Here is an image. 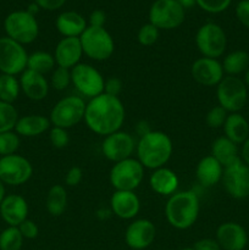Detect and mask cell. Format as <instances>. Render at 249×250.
Returning a JSON list of instances; mask_svg holds the SVG:
<instances>
[{
	"label": "cell",
	"mask_w": 249,
	"mask_h": 250,
	"mask_svg": "<svg viewBox=\"0 0 249 250\" xmlns=\"http://www.w3.org/2000/svg\"><path fill=\"white\" fill-rule=\"evenodd\" d=\"M83 54L94 61H105L115 51V42L105 27L88 26L80 37Z\"/></svg>",
	"instance_id": "5b68a950"
},
{
	"label": "cell",
	"mask_w": 249,
	"mask_h": 250,
	"mask_svg": "<svg viewBox=\"0 0 249 250\" xmlns=\"http://www.w3.org/2000/svg\"><path fill=\"white\" fill-rule=\"evenodd\" d=\"M243 82L246 83L247 87L249 88V67L247 68L246 72H244V77H243Z\"/></svg>",
	"instance_id": "db71d44e"
},
{
	"label": "cell",
	"mask_w": 249,
	"mask_h": 250,
	"mask_svg": "<svg viewBox=\"0 0 249 250\" xmlns=\"http://www.w3.org/2000/svg\"><path fill=\"white\" fill-rule=\"evenodd\" d=\"M227 116H228V112L222 106L216 105L208 111L207 116H205V122L210 128H221L226 122Z\"/></svg>",
	"instance_id": "74e56055"
},
{
	"label": "cell",
	"mask_w": 249,
	"mask_h": 250,
	"mask_svg": "<svg viewBox=\"0 0 249 250\" xmlns=\"http://www.w3.org/2000/svg\"><path fill=\"white\" fill-rule=\"evenodd\" d=\"M39 9H41V7H39L38 5L36 4V2H33V4L29 5L28 9H27V11H28L29 14H32V15H34V16H36V14H38Z\"/></svg>",
	"instance_id": "816d5d0a"
},
{
	"label": "cell",
	"mask_w": 249,
	"mask_h": 250,
	"mask_svg": "<svg viewBox=\"0 0 249 250\" xmlns=\"http://www.w3.org/2000/svg\"><path fill=\"white\" fill-rule=\"evenodd\" d=\"M222 128H224L225 137H227L237 146L243 144L249 138V122L239 112L228 114Z\"/></svg>",
	"instance_id": "4316f807"
},
{
	"label": "cell",
	"mask_w": 249,
	"mask_h": 250,
	"mask_svg": "<svg viewBox=\"0 0 249 250\" xmlns=\"http://www.w3.org/2000/svg\"><path fill=\"white\" fill-rule=\"evenodd\" d=\"M56 29L63 37H77L80 38L88 27L87 21L81 14L76 11H63L56 17Z\"/></svg>",
	"instance_id": "d4e9b609"
},
{
	"label": "cell",
	"mask_w": 249,
	"mask_h": 250,
	"mask_svg": "<svg viewBox=\"0 0 249 250\" xmlns=\"http://www.w3.org/2000/svg\"><path fill=\"white\" fill-rule=\"evenodd\" d=\"M45 208L54 217L61 216L65 212L67 208V190L62 185H54L50 187L45 198Z\"/></svg>",
	"instance_id": "f1b7e54d"
},
{
	"label": "cell",
	"mask_w": 249,
	"mask_h": 250,
	"mask_svg": "<svg viewBox=\"0 0 249 250\" xmlns=\"http://www.w3.org/2000/svg\"><path fill=\"white\" fill-rule=\"evenodd\" d=\"M195 45L204 58L219 59L226 51L227 36L220 24L208 22L197 31Z\"/></svg>",
	"instance_id": "9c48e42d"
},
{
	"label": "cell",
	"mask_w": 249,
	"mask_h": 250,
	"mask_svg": "<svg viewBox=\"0 0 249 250\" xmlns=\"http://www.w3.org/2000/svg\"><path fill=\"white\" fill-rule=\"evenodd\" d=\"M20 136L15 131L0 133V156L16 154L20 148Z\"/></svg>",
	"instance_id": "e575fe53"
},
{
	"label": "cell",
	"mask_w": 249,
	"mask_h": 250,
	"mask_svg": "<svg viewBox=\"0 0 249 250\" xmlns=\"http://www.w3.org/2000/svg\"><path fill=\"white\" fill-rule=\"evenodd\" d=\"M71 83L82 97L93 99L104 93L105 78L89 63L80 62L71 68Z\"/></svg>",
	"instance_id": "30bf717a"
},
{
	"label": "cell",
	"mask_w": 249,
	"mask_h": 250,
	"mask_svg": "<svg viewBox=\"0 0 249 250\" xmlns=\"http://www.w3.org/2000/svg\"><path fill=\"white\" fill-rule=\"evenodd\" d=\"M136 148L137 143L134 137L121 129L105 137L102 143L103 155L114 164L132 158Z\"/></svg>",
	"instance_id": "9a60e30c"
},
{
	"label": "cell",
	"mask_w": 249,
	"mask_h": 250,
	"mask_svg": "<svg viewBox=\"0 0 249 250\" xmlns=\"http://www.w3.org/2000/svg\"><path fill=\"white\" fill-rule=\"evenodd\" d=\"M33 166L31 161L19 154L0 158V181L7 186H21L31 180Z\"/></svg>",
	"instance_id": "4fadbf2b"
},
{
	"label": "cell",
	"mask_w": 249,
	"mask_h": 250,
	"mask_svg": "<svg viewBox=\"0 0 249 250\" xmlns=\"http://www.w3.org/2000/svg\"><path fill=\"white\" fill-rule=\"evenodd\" d=\"M232 0H195V4L209 14H220L228 9Z\"/></svg>",
	"instance_id": "f35d334b"
},
{
	"label": "cell",
	"mask_w": 249,
	"mask_h": 250,
	"mask_svg": "<svg viewBox=\"0 0 249 250\" xmlns=\"http://www.w3.org/2000/svg\"><path fill=\"white\" fill-rule=\"evenodd\" d=\"M5 195H6L5 194V185L0 181V204H1V202L4 200Z\"/></svg>",
	"instance_id": "f5cc1de1"
},
{
	"label": "cell",
	"mask_w": 249,
	"mask_h": 250,
	"mask_svg": "<svg viewBox=\"0 0 249 250\" xmlns=\"http://www.w3.org/2000/svg\"><path fill=\"white\" fill-rule=\"evenodd\" d=\"M28 54L22 44L9 37L0 38V72L5 75H21L27 68Z\"/></svg>",
	"instance_id": "7c38bea8"
},
{
	"label": "cell",
	"mask_w": 249,
	"mask_h": 250,
	"mask_svg": "<svg viewBox=\"0 0 249 250\" xmlns=\"http://www.w3.org/2000/svg\"><path fill=\"white\" fill-rule=\"evenodd\" d=\"M193 80L205 87H216L225 77L222 63L217 59L202 58L197 59L190 67Z\"/></svg>",
	"instance_id": "e0dca14e"
},
{
	"label": "cell",
	"mask_w": 249,
	"mask_h": 250,
	"mask_svg": "<svg viewBox=\"0 0 249 250\" xmlns=\"http://www.w3.org/2000/svg\"><path fill=\"white\" fill-rule=\"evenodd\" d=\"M224 167L212 155L204 156L198 163L195 168V177L200 186L205 188L214 187L222 180Z\"/></svg>",
	"instance_id": "603a6c76"
},
{
	"label": "cell",
	"mask_w": 249,
	"mask_h": 250,
	"mask_svg": "<svg viewBox=\"0 0 249 250\" xmlns=\"http://www.w3.org/2000/svg\"><path fill=\"white\" fill-rule=\"evenodd\" d=\"M49 139H50V143L54 148L63 149L68 146L70 136H68L67 129L53 126L49 132Z\"/></svg>",
	"instance_id": "ab89813d"
},
{
	"label": "cell",
	"mask_w": 249,
	"mask_h": 250,
	"mask_svg": "<svg viewBox=\"0 0 249 250\" xmlns=\"http://www.w3.org/2000/svg\"><path fill=\"white\" fill-rule=\"evenodd\" d=\"M110 210L122 220H132L141 210V200L134 192L115 190L110 198Z\"/></svg>",
	"instance_id": "44dd1931"
},
{
	"label": "cell",
	"mask_w": 249,
	"mask_h": 250,
	"mask_svg": "<svg viewBox=\"0 0 249 250\" xmlns=\"http://www.w3.org/2000/svg\"><path fill=\"white\" fill-rule=\"evenodd\" d=\"M124 117L126 111L120 98L103 93L89 99L83 120L90 131L106 137L121 129Z\"/></svg>",
	"instance_id": "6da1fadb"
},
{
	"label": "cell",
	"mask_w": 249,
	"mask_h": 250,
	"mask_svg": "<svg viewBox=\"0 0 249 250\" xmlns=\"http://www.w3.org/2000/svg\"><path fill=\"white\" fill-rule=\"evenodd\" d=\"M159 31H160V29L156 28V27L154 26V24H151L150 22L143 24V26L139 28L138 34H137L138 43L143 46L154 45V44L158 42L159 36H160Z\"/></svg>",
	"instance_id": "8d00e7d4"
},
{
	"label": "cell",
	"mask_w": 249,
	"mask_h": 250,
	"mask_svg": "<svg viewBox=\"0 0 249 250\" xmlns=\"http://www.w3.org/2000/svg\"><path fill=\"white\" fill-rule=\"evenodd\" d=\"M185 19V9L176 0H155L149 9V22L159 29L178 28Z\"/></svg>",
	"instance_id": "8fae6325"
},
{
	"label": "cell",
	"mask_w": 249,
	"mask_h": 250,
	"mask_svg": "<svg viewBox=\"0 0 249 250\" xmlns=\"http://www.w3.org/2000/svg\"><path fill=\"white\" fill-rule=\"evenodd\" d=\"M19 229L24 239H34L37 238L39 234L38 225H37L33 220L29 219L24 220V221L19 226Z\"/></svg>",
	"instance_id": "60d3db41"
},
{
	"label": "cell",
	"mask_w": 249,
	"mask_h": 250,
	"mask_svg": "<svg viewBox=\"0 0 249 250\" xmlns=\"http://www.w3.org/2000/svg\"><path fill=\"white\" fill-rule=\"evenodd\" d=\"M211 155L221 164L222 167L231 165L241 158L238 155V146L225 136L219 137L212 142Z\"/></svg>",
	"instance_id": "83f0119b"
},
{
	"label": "cell",
	"mask_w": 249,
	"mask_h": 250,
	"mask_svg": "<svg viewBox=\"0 0 249 250\" xmlns=\"http://www.w3.org/2000/svg\"><path fill=\"white\" fill-rule=\"evenodd\" d=\"M55 67L56 62L53 54L46 53V51H34L28 55V60H27V68L28 70L45 76L46 73L53 72Z\"/></svg>",
	"instance_id": "4dcf8cb0"
},
{
	"label": "cell",
	"mask_w": 249,
	"mask_h": 250,
	"mask_svg": "<svg viewBox=\"0 0 249 250\" xmlns=\"http://www.w3.org/2000/svg\"><path fill=\"white\" fill-rule=\"evenodd\" d=\"M200 211L199 197L193 190H182L171 195L165 205V216L176 229H188L197 221Z\"/></svg>",
	"instance_id": "3957f363"
},
{
	"label": "cell",
	"mask_w": 249,
	"mask_h": 250,
	"mask_svg": "<svg viewBox=\"0 0 249 250\" xmlns=\"http://www.w3.org/2000/svg\"><path fill=\"white\" fill-rule=\"evenodd\" d=\"M51 126L50 120L44 115H26L20 117L14 131L20 137H37L45 133Z\"/></svg>",
	"instance_id": "484cf974"
},
{
	"label": "cell",
	"mask_w": 249,
	"mask_h": 250,
	"mask_svg": "<svg viewBox=\"0 0 249 250\" xmlns=\"http://www.w3.org/2000/svg\"><path fill=\"white\" fill-rule=\"evenodd\" d=\"M221 181L227 194L233 199H246L249 197V167L241 158L224 167Z\"/></svg>",
	"instance_id": "5bb4252c"
},
{
	"label": "cell",
	"mask_w": 249,
	"mask_h": 250,
	"mask_svg": "<svg viewBox=\"0 0 249 250\" xmlns=\"http://www.w3.org/2000/svg\"><path fill=\"white\" fill-rule=\"evenodd\" d=\"M194 250H221L219 243L215 238H202L198 239L192 247Z\"/></svg>",
	"instance_id": "f6af8a7d"
},
{
	"label": "cell",
	"mask_w": 249,
	"mask_h": 250,
	"mask_svg": "<svg viewBox=\"0 0 249 250\" xmlns=\"http://www.w3.org/2000/svg\"><path fill=\"white\" fill-rule=\"evenodd\" d=\"M110 183L115 190L134 192L144 178V167L138 159L129 158L115 163L110 170Z\"/></svg>",
	"instance_id": "ba28073f"
},
{
	"label": "cell",
	"mask_w": 249,
	"mask_h": 250,
	"mask_svg": "<svg viewBox=\"0 0 249 250\" xmlns=\"http://www.w3.org/2000/svg\"><path fill=\"white\" fill-rule=\"evenodd\" d=\"M216 98L220 106L228 114L239 112L248 100V87L236 76H225L216 85Z\"/></svg>",
	"instance_id": "8992f818"
},
{
	"label": "cell",
	"mask_w": 249,
	"mask_h": 250,
	"mask_svg": "<svg viewBox=\"0 0 249 250\" xmlns=\"http://www.w3.org/2000/svg\"><path fill=\"white\" fill-rule=\"evenodd\" d=\"M71 84V70L56 66L51 72L50 87L56 90H65Z\"/></svg>",
	"instance_id": "d590c367"
},
{
	"label": "cell",
	"mask_w": 249,
	"mask_h": 250,
	"mask_svg": "<svg viewBox=\"0 0 249 250\" xmlns=\"http://www.w3.org/2000/svg\"><path fill=\"white\" fill-rule=\"evenodd\" d=\"M221 63L227 76L238 77L249 67V54L244 50H233L225 56Z\"/></svg>",
	"instance_id": "f546056e"
},
{
	"label": "cell",
	"mask_w": 249,
	"mask_h": 250,
	"mask_svg": "<svg viewBox=\"0 0 249 250\" xmlns=\"http://www.w3.org/2000/svg\"><path fill=\"white\" fill-rule=\"evenodd\" d=\"M172 151V141L161 131H150L141 137L136 148L138 161L144 168L150 170L164 167L171 159Z\"/></svg>",
	"instance_id": "7a4b0ae2"
},
{
	"label": "cell",
	"mask_w": 249,
	"mask_h": 250,
	"mask_svg": "<svg viewBox=\"0 0 249 250\" xmlns=\"http://www.w3.org/2000/svg\"><path fill=\"white\" fill-rule=\"evenodd\" d=\"M156 227L150 220L137 219L127 226L124 232V242L133 250H144L155 241Z\"/></svg>",
	"instance_id": "2e32d148"
},
{
	"label": "cell",
	"mask_w": 249,
	"mask_h": 250,
	"mask_svg": "<svg viewBox=\"0 0 249 250\" xmlns=\"http://www.w3.org/2000/svg\"><path fill=\"white\" fill-rule=\"evenodd\" d=\"M19 119V112L14 104L0 102V133L14 131Z\"/></svg>",
	"instance_id": "836d02e7"
},
{
	"label": "cell",
	"mask_w": 249,
	"mask_h": 250,
	"mask_svg": "<svg viewBox=\"0 0 249 250\" xmlns=\"http://www.w3.org/2000/svg\"><path fill=\"white\" fill-rule=\"evenodd\" d=\"M215 239L221 250H244L248 244V233L242 225L228 221L217 227Z\"/></svg>",
	"instance_id": "ac0fdd59"
},
{
	"label": "cell",
	"mask_w": 249,
	"mask_h": 250,
	"mask_svg": "<svg viewBox=\"0 0 249 250\" xmlns=\"http://www.w3.org/2000/svg\"><path fill=\"white\" fill-rule=\"evenodd\" d=\"M34 2L41 9L48 10V11H54V10H58L60 7H62L66 0H34Z\"/></svg>",
	"instance_id": "7dc6e473"
},
{
	"label": "cell",
	"mask_w": 249,
	"mask_h": 250,
	"mask_svg": "<svg viewBox=\"0 0 249 250\" xmlns=\"http://www.w3.org/2000/svg\"><path fill=\"white\" fill-rule=\"evenodd\" d=\"M150 131H153V129L149 127L148 122H146V121H139L138 124H137L136 133L138 134L139 138H141V137H143V136H145V134L149 133Z\"/></svg>",
	"instance_id": "c3c4849f"
},
{
	"label": "cell",
	"mask_w": 249,
	"mask_h": 250,
	"mask_svg": "<svg viewBox=\"0 0 249 250\" xmlns=\"http://www.w3.org/2000/svg\"><path fill=\"white\" fill-rule=\"evenodd\" d=\"M122 81L119 77H109L105 80L104 93L112 97H119L122 90Z\"/></svg>",
	"instance_id": "b9f144b4"
},
{
	"label": "cell",
	"mask_w": 249,
	"mask_h": 250,
	"mask_svg": "<svg viewBox=\"0 0 249 250\" xmlns=\"http://www.w3.org/2000/svg\"><path fill=\"white\" fill-rule=\"evenodd\" d=\"M23 241L19 227L7 226L0 233V250H21Z\"/></svg>",
	"instance_id": "d6a6232c"
},
{
	"label": "cell",
	"mask_w": 249,
	"mask_h": 250,
	"mask_svg": "<svg viewBox=\"0 0 249 250\" xmlns=\"http://www.w3.org/2000/svg\"><path fill=\"white\" fill-rule=\"evenodd\" d=\"M177 175L175 171L167 167H160L153 170V173L149 177V186L151 189L159 195H165V197H171L177 192L178 188Z\"/></svg>",
	"instance_id": "cb8c5ba5"
},
{
	"label": "cell",
	"mask_w": 249,
	"mask_h": 250,
	"mask_svg": "<svg viewBox=\"0 0 249 250\" xmlns=\"http://www.w3.org/2000/svg\"><path fill=\"white\" fill-rule=\"evenodd\" d=\"M21 93L20 80L16 76L0 73V102L14 104Z\"/></svg>",
	"instance_id": "1f68e13d"
},
{
	"label": "cell",
	"mask_w": 249,
	"mask_h": 250,
	"mask_svg": "<svg viewBox=\"0 0 249 250\" xmlns=\"http://www.w3.org/2000/svg\"><path fill=\"white\" fill-rule=\"evenodd\" d=\"M0 216L7 226L19 227L28 219V203L22 195H5L0 204Z\"/></svg>",
	"instance_id": "ffe728a7"
},
{
	"label": "cell",
	"mask_w": 249,
	"mask_h": 250,
	"mask_svg": "<svg viewBox=\"0 0 249 250\" xmlns=\"http://www.w3.org/2000/svg\"><path fill=\"white\" fill-rule=\"evenodd\" d=\"M85 105L87 103L82 97L68 95L54 105L49 120L53 126L68 129L84 119Z\"/></svg>",
	"instance_id": "52a82bcc"
},
{
	"label": "cell",
	"mask_w": 249,
	"mask_h": 250,
	"mask_svg": "<svg viewBox=\"0 0 249 250\" xmlns=\"http://www.w3.org/2000/svg\"><path fill=\"white\" fill-rule=\"evenodd\" d=\"M241 159L244 164L249 167V138L242 144V151H241Z\"/></svg>",
	"instance_id": "681fc988"
},
{
	"label": "cell",
	"mask_w": 249,
	"mask_h": 250,
	"mask_svg": "<svg viewBox=\"0 0 249 250\" xmlns=\"http://www.w3.org/2000/svg\"><path fill=\"white\" fill-rule=\"evenodd\" d=\"M20 85H21V92L33 102H41L45 99L50 89V83L48 82L45 76L28 68L21 73Z\"/></svg>",
	"instance_id": "7402d4cb"
},
{
	"label": "cell",
	"mask_w": 249,
	"mask_h": 250,
	"mask_svg": "<svg viewBox=\"0 0 249 250\" xmlns=\"http://www.w3.org/2000/svg\"><path fill=\"white\" fill-rule=\"evenodd\" d=\"M53 55L55 59L56 66L68 68V70L75 67L81 62V59L84 55L80 38L77 37L62 38L56 44Z\"/></svg>",
	"instance_id": "d6986e66"
},
{
	"label": "cell",
	"mask_w": 249,
	"mask_h": 250,
	"mask_svg": "<svg viewBox=\"0 0 249 250\" xmlns=\"http://www.w3.org/2000/svg\"><path fill=\"white\" fill-rule=\"evenodd\" d=\"M105 22H106V15L103 10H94L92 11L89 16V24L88 26L92 27H105Z\"/></svg>",
	"instance_id": "bcb514c9"
},
{
	"label": "cell",
	"mask_w": 249,
	"mask_h": 250,
	"mask_svg": "<svg viewBox=\"0 0 249 250\" xmlns=\"http://www.w3.org/2000/svg\"><path fill=\"white\" fill-rule=\"evenodd\" d=\"M236 16L244 27L249 28V0H241L237 4Z\"/></svg>",
	"instance_id": "ee69618b"
},
{
	"label": "cell",
	"mask_w": 249,
	"mask_h": 250,
	"mask_svg": "<svg viewBox=\"0 0 249 250\" xmlns=\"http://www.w3.org/2000/svg\"><path fill=\"white\" fill-rule=\"evenodd\" d=\"M4 28L6 37L22 45L33 43L39 36L38 21L27 10H17L7 15L4 21Z\"/></svg>",
	"instance_id": "277c9868"
},
{
	"label": "cell",
	"mask_w": 249,
	"mask_h": 250,
	"mask_svg": "<svg viewBox=\"0 0 249 250\" xmlns=\"http://www.w3.org/2000/svg\"><path fill=\"white\" fill-rule=\"evenodd\" d=\"M178 4H181L183 6V9H188V7L193 6L195 4V0H176Z\"/></svg>",
	"instance_id": "f907efd6"
},
{
	"label": "cell",
	"mask_w": 249,
	"mask_h": 250,
	"mask_svg": "<svg viewBox=\"0 0 249 250\" xmlns=\"http://www.w3.org/2000/svg\"><path fill=\"white\" fill-rule=\"evenodd\" d=\"M180 250H194V249L189 248V247H187V248H182V249H180Z\"/></svg>",
	"instance_id": "11a10c76"
},
{
	"label": "cell",
	"mask_w": 249,
	"mask_h": 250,
	"mask_svg": "<svg viewBox=\"0 0 249 250\" xmlns=\"http://www.w3.org/2000/svg\"><path fill=\"white\" fill-rule=\"evenodd\" d=\"M83 177V171L80 166H72L68 168L65 176V183L68 187H76L81 183Z\"/></svg>",
	"instance_id": "7bdbcfd3"
}]
</instances>
